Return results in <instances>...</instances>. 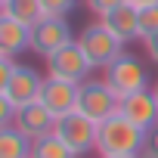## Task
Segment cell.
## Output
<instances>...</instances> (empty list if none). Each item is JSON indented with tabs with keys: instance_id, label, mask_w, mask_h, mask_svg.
Masks as SVG:
<instances>
[{
	"instance_id": "obj_1",
	"label": "cell",
	"mask_w": 158,
	"mask_h": 158,
	"mask_svg": "<svg viewBox=\"0 0 158 158\" xmlns=\"http://www.w3.org/2000/svg\"><path fill=\"white\" fill-rule=\"evenodd\" d=\"M146 149V130L121 118L118 112L106 118L96 130V152L99 158H115V155H143Z\"/></svg>"
},
{
	"instance_id": "obj_2",
	"label": "cell",
	"mask_w": 158,
	"mask_h": 158,
	"mask_svg": "<svg viewBox=\"0 0 158 158\" xmlns=\"http://www.w3.org/2000/svg\"><path fill=\"white\" fill-rule=\"evenodd\" d=\"M102 77L109 81V87L118 93V99L130 96V93H143V90H152L149 87V68L139 56L133 53H121L109 68H102Z\"/></svg>"
},
{
	"instance_id": "obj_3",
	"label": "cell",
	"mask_w": 158,
	"mask_h": 158,
	"mask_svg": "<svg viewBox=\"0 0 158 158\" xmlns=\"http://www.w3.org/2000/svg\"><path fill=\"white\" fill-rule=\"evenodd\" d=\"M77 47L84 50V56L90 59L93 68H109V65L124 53V40L115 37V34L106 28L102 19L81 28V34H77Z\"/></svg>"
},
{
	"instance_id": "obj_4",
	"label": "cell",
	"mask_w": 158,
	"mask_h": 158,
	"mask_svg": "<svg viewBox=\"0 0 158 158\" xmlns=\"http://www.w3.org/2000/svg\"><path fill=\"white\" fill-rule=\"evenodd\" d=\"M118 93L109 87L106 77H87L81 84V96H77V112L87 115L90 121L102 124L106 118H112L118 112Z\"/></svg>"
},
{
	"instance_id": "obj_5",
	"label": "cell",
	"mask_w": 158,
	"mask_h": 158,
	"mask_svg": "<svg viewBox=\"0 0 158 158\" xmlns=\"http://www.w3.org/2000/svg\"><path fill=\"white\" fill-rule=\"evenodd\" d=\"M96 130H99V124L96 121H90L87 115H81V112H68V115H62V118H56V127H53V133L81 158V155H87L90 149H96Z\"/></svg>"
},
{
	"instance_id": "obj_6",
	"label": "cell",
	"mask_w": 158,
	"mask_h": 158,
	"mask_svg": "<svg viewBox=\"0 0 158 158\" xmlns=\"http://www.w3.org/2000/svg\"><path fill=\"white\" fill-rule=\"evenodd\" d=\"M77 37H74V31H71V25H68V19H62V16H44L34 28H31V50L37 53V56H53V53H59L62 47H68V44H74Z\"/></svg>"
},
{
	"instance_id": "obj_7",
	"label": "cell",
	"mask_w": 158,
	"mask_h": 158,
	"mask_svg": "<svg viewBox=\"0 0 158 158\" xmlns=\"http://www.w3.org/2000/svg\"><path fill=\"white\" fill-rule=\"evenodd\" d=\"M90 71H93V65H90V59L84 56V50L77 47V40L68 44V47H62L59 53L47 56V74H50V77H62V81L84 84L87 77H90Z\"/></svg>"
},
{
	"instance_id": "obj_8",
	"label": "cell",
	"mask_w": 158,
	"mask_h": 158,
	"mask_svg": "<svg viewBox=\"0 0 158 158\" xmlns=\"http://www.w3.org/2000/svg\"><path fill=\"white\" fill-rule=\"evenodd\" d=\"M40 90H44V77L31 68V65H16L13 77L0 87V96H3L6 102H13L16 109L28 106V102H37L40 99Z\"/></svg>"
},
{
	"instance_id": "obj_9",
	"label": "cell",
	"mask_w": 158,
	"mask_h": 158,
	"mask_svg": "<svg viewBox=\"0 0 158 158\" xmlns=\"http://www.w3.org/2000/svg\"><path fill=\"white\" fill-rule=\"evenodd\" d=\"M77 96H81V84H74V81H62V77H44V90H40V102L56 115H68L77 109Z\"/></svg>"
},
{
	"instance_id": "obj_10",
	"label": "cell",
	"mask_w": 158,
	"mask_h": 158,
	"mask_svg": "<svg viewBox=\"0 0 158 158\" xmlns=\"http://www.w3.org/2000/svg\"><path fill=\"white\" fill-rule=\"evenodd\" d=\"M13 127H19L28 139H40V136H50V133H53V127H56V115L37 99V102H28V106L16 109Z\"/></svg>"
},
{
	"instance_id": "obj_11",
	"label": "cell",
	"mask_w": 158,
	"mask_h": 158,
	"mask_svg": "<svg viewBox=\"0 0 158 158\" xmlns=\"http://www.w3.org/2000/svg\"><path fill=\"white\" fill-rule=\"evenodd\" d=\"M118 115L127 118L130 124H136L139 130H152L158 124V102L152 96V90H143V93H130L118 102Z\"/></svg>"
},
{
	"instance_id": "obj_12",
	"label": "cell",
	"mask_w": 158,
	"mask_h": 158,
	"mask_svg": "<svg viewBox=\"0 0 158 158\" xmlns=\"http://www.w3.org/2000/svg\"><path fill=\"white\" fill-rule=\"evenodd\" d=\"M31 50V28L19 19H10V16H0V56H19Z\"/></svg>"
},
{
	"instance_id": "obj_13",
	"label": "cell",
	"mask_w": 158,
	"mask_h": 158,
	"mask_svg": "<svg viewBox=\"0 0 158 158\" xmlns=\"http://www.w3.org/2000/svg\"><path fill=\"white\" fill-rule=\"evenodd\" d=\"M102 22H106V28L115 34V37H121L124 44H130V40H136L139 37V6L136 3H121L118 10H112L109 16H102Z\"/></svg>"
},
{
	"instance_id": "obj_14",
	"label": "cell",
	"mask_w": 158,
	"mask_h": 158,
	"mask_svg": "<svg viewBox=\"0 0 158 158\" xmlns=\"http://www.w3.org/2000/svg\"><path fill=\"white\" fill-rule=\"evenodd\" d=\"M31 143L19 127H0V158H31Z\"/></svg>"
},
{
	"instance_id": "obj_15",
	"label": "cell",
	"mask_w": 158,
	"mask_h": 158,
	"mask_svg": "<svg viewBox=\"0 0 158 158\" xmlns=\"http://www.w3.org/2000/svg\"><path fill=\"white\" fill-rule=\"evenodd\" d=\"M0 16L19 19L28 28H34L44 19V6H40V0H6V3H0Z\"/></svg>"
},
{
	"instance_id": "obj_16",
	"label": "cell",
	"mask_w": 158,
	"mask_h": 158,
	"mask_svg": "<svg viewBox=\"0 0 158 158\" xmlns=\"http://www.w3.org/2000/svg\"><path fill=\"white\" fill-rule=\"evenodd\" d=\"M31 158H77V155L56 133H50V136H40L31 143Z\"/></svg>"
},
{
	"instance_id": "obj_17",
	"label": "cell",
	"mask_w": 158,
	"mask_h": 158,
	"mask_svg": "<svg viewBox=\"0 0 158 158\" xmlns=\"http://www.w3.org/2000/svg\"><path fill=\"white\" fill-rule=\"evenodd\" d=\"M158 34V3H146L139 6V40Z\"/></svg>"
},
{
	"instance_id": "obj_18",
	"label": "cell",
	"mask_w": 158,
	"mask_h": 158,
	"mask_svg": "<svg viewBox=\"0 0 158 158\" xmlns=\"http://www.w3.org/2000/svg\"><path fill=\"white\" fill-rule=\"evenodd\" d=\"M77 3L81 0H40L44 16H62V19H68V13H74Z\"/></svg>"
},
{
	"instance_id": "obj_19",
	"label": "cell",
	"mask_w": 158,
	"mask_h": 158,
	"mask_svg": "<svg viewBox=\"0 0 158 158\" xmlns=\"http://www.w3.org/2000/svg\"><path fill=\"white\" fill-rule=\"evenodd\" d=\"M84 3H87V10L93 13V16H109L112 10H118L121 3H127V0H84Z\"/></svg>"
},
{
	"instance_id": "obj_20",
	"label": "cell",
	"mask_w": 158,
	"mask_h": 158,
	"mask_svg": "<svg viewBox=\"0 0 158 158\" xmlns=\"http://www.w3.org/2000/svg\"><path fill=\"white\" fill-rule=\"evenodd\" d=\"M139 158H158V124L146 133V149H143Z\"/></svg>"
},
{
	"instance_id": "obj_21",
	"label": "cell",
	"mask_w": 158,
	"mask_h": 158,
	"mask_svg": "<svg viewBox=\"0 0 158 158\" xmlns=\"http://www.w3.org/2000/svg\"><path fill=\"white\" fill-rule=\"evenodd\" d=\"M16 59L13 56H0V87H3L6 81H10V77H13V71H16Z\"/></svg>"
},
{
	"instance_id": "obj_22",
	"label": "cell",
	"mask_w": 158,
	"mask_h": 158,
	"mask_svg": "<svg viewBox=\"0 0 158 158\" xmlns=\"http://www.w3.org/2000/svg\"><path fill=\"white\" fill-rule=\"evenodd\" d=\"M143 44H146V56H149V62H155V65H158V34L146 37Z\"/></svg>"
},
{
	"instance_id": "obj_23",
	"label": "cell",
	"mask_w": 158,
	"mask_h": 158,
	"mask_svg": "<svg viewBox=\"0 0 158 158\" xmlns=\"http://www.w3.org/2000/svg\"><path fill=\"white\" fill-rule=\"evenodd\" d=\"M130 3H136V6H146V3H158V0H130Z\"/></svg>"
},
{
	"instance_id": "obj_24",
	"label": "cell",
	"mask_w": 158,
	"mask_h": 158,
	"mask_svg": "<svg viewBox=\"0 0 158 158\" xmlns=\"http://www.w3.org/2000/svg\"><path fill=\"white\" fill-rule=\"evenodd\" d=\"M152 96H155V102H158V81L152 84Z\"/></svg>"
},
{
	"instance_id": "obj_25",
	"label": "cell",
	"mask_w": 158,
	"mask_h": 158,
	"mask_svg": "<svg viewBox=\"0 0 158 158\" xmlns=\"http://www.w3.org/2000/svg\"><path fill=\"white\" fill-rule=\"evenodd\" d=\"M115 158H139V155H115Z\"/></svg>"
},
{
	"instance_id": "obj_26",
	"label": "cell",
	"mask_w": 158,
	"mask_h": 158,
	"mask_svg": "<svg viewBox=\"0 0 158 158\" xmlns=\"http://www.w3.org/2000/svg\"><path fill=\"white\" fill-rule=\"evenodd\" d=\"M0 3H6V0H0Z\"/></svg>"
}]
</instances>
